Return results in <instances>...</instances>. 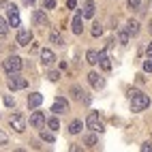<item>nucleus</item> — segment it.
<instances>
[{
  "label": "nucleus",
  "instance_id": "473e14b6",
  "mask_svg": "<svg viewBox=\"0 0 152 152\" xmlns=\"http://www.w3.org/2000/svg\"><path fill=\"white\" fill-rule=\"evenodd\" d=\"M0 144H2V146H4V144H7V135H4V133H2V131H0Z\"/></svg>",
  "mask_w": 152,
  "mask_h": 152
},
{
  "label": "nucleus",
  "instance_id": "e433bc0d",
  "mask_svg": "<svg viewBox=\"0 0 152 152\" xmlns=\"http://www.w3.org/2000/svg\"><path fill=\"white\" fill-rule=\"evenodd\" d=\"M7 4V0H0V7H4Z\"/></svg>",
  "mask_w": 152,
  "mask_h": 152
},
{
  "label": "nucleus",
  "instance_id": "5701e85b",
  "mask_svg": "<svg viewBox=\"0 0 152 152\" xmlns=\"http://www.w3.org/2000/svg\"><path fill=\"white\" fill-rule=\"evenodd\" d=\"M118 39H120V43H122V45H126V43H129V30H120V32H118Z\"/></svg>",
  "mask_w": 152,
  "mask_h": 152
},
{
  "label": "nucleus",
  "instance_id": "f3484780",
  "mask_svg": "<svg viewBox=\"0 0 152 152\" xmlns=\"http://www.w3.org/2000/svg\"><path fill=\"white\" fill-rule=\"evenodd\" d=\"M79 131H82V120H73L71 126H69V133H71V135H77Z\"/></svg>",
  "mask_w": 152,
  "mask_h": 152
},
{
  "label": "nucleus",
  "instance_id": "72a5a7b5",
  "mask_svg": "<svg viewBox=\"0 0 152 152\" xmlns=\"http://www.w3.org/2000/svg\"><path fill=\"white\" fill-rule=\"evenodd\" d=\"M146 56H148V58L152 56V43H148V47H146Z\"/></svg>",
  "mask_w": 152,
  "mask_h": 152
},
{
  "label": "nucleus",
  "instance_id": "c9c22d12",
  "mask_svg": "<svg viewBox=\"0 0 152 152\" xmlns=\"http://www.w3.org/2000/svg\"><path fill=\"white\" fill-rule=\"evenodd\" d=\"M37 2V0H26V4H34Z\"/></svg>",
  "mask_w": 152,
  "mask_h": 152
},
{
  "label": "nucleus",
  "instance_id": "a211bd4d",
  "mask_svg": "<svg viewBox=\"0 0 152 152\" xmlns=\"http://www.w3.org/2000/svg\"><path fill=\"white\" fill-rule=\"evenodd\" d=\"M49 41H52L54 45H64V41H62V37H60L56 30H52V32H49Z\"/></svg>",
  "mask_w": 152,
  "mask_h": 152
},
{
  "label": "nucleus",
  "instance_id": "c85d7f7f",
  "mask_svg": "<svg viewBox=\"0 0 152 152\" xmlns=\"http://www.w3.org/2000/svg\"><path fill=\"white\" fill-rule=\"evenodd\" d=\"M47 77H49V82H58V73H56V71H49V73H47Z\"/></svg>",
  "mask_w": 152,
  "mask_h": 152
},
{
  "label": "nucleus",
  "instance_id": "c756f323",
  "mask_svg": "<svg viewBox=\"0 0 152 152\" xmlns=\"http://www.w3.org/2000/svg\"><path fill=\"white\" fill-rule=\"evenodd\" d=\"M43 7L49 11V9H54V7H56V0H45V2H43Z\"/></svg>",
  "mask_w": 152,
  "mask_h": 152
},
{
  "label": "nucleus",
  "instance_id": "f704fd0d",
  "mask_svg": "<svg viewBox=\"0 0 152 152\" xmlns=\"http://www.w3.org/2000/svg\"><path fill=\"white\" fill-rule=\"evenodd\" d=\"M75 4H77L75 0H66V7H69V9H75Z\"/></svg>",
  "mask_w": 152,
  "mask_h": 152
},
{
  "label": "nucleus",
  "instance_id": "9b49d317",
  "mask_svg": "<svg viewBox=\"0 0 152 152\" xmlns=\"http://www.w3.org/2000/svg\"><path fill=\"white\" fill-rule=\"evenodd\" d=\"M41 62H43L45 66H52V64L56 62V56H54L52 49H43V52H41Z\"/></svg>",
  "mask_w": 152,
  "mask_h": 152
},
{
  "label": "nucleus",
  "instance_id": "2f4dec72",
  "mask_svg": "<svg viewBox=\"0 0 152 152\" xmlns=\"http://www.w3.org/2000/svg\"><path fill=\"white\" fill-rule=\"evenodd\" d=\"M4 103H7L9 107H13V105H15V101H13L11 96H4Z\"/></svg>",
  "mask_w": 152,
  "mask_h": 152
},
{
  "label": "nucleus",
  "instance_id": "cd10ccee",
  "mask_svg": "<svg viewBox=\"0 0 152 152\" xmlns=\"http://www.w3.org/2000/svg\"><path fill=\"white\" fill-rule=\"evenodd\" d=\"M139 150H141V152H152V141H146V144H141Z\"/></svg>",
  "mask_w": 152,
  "mask_h": 152
},
{
  "label": "nucleus",
  "instance_id": "4468645a",
  "mask_svg": "<svg viewBox=\"0 0 152 152\" xmlns=\"http://www.w3.org/2000/svg\"><path fill=\"white\" fill-rule=\"evenodd\" d=\"M32 22H34V26H49L47 24V15L43 11H34L32 13Z\"/></svg>",
  "mask_w": 152,
  "mask_h": 152
},
{
  "label": "nucleus",
  "instance_id": "ddd939ff",
  "mask_svg": "<svg viewBox=\"0 0 152 152\" xmlns=\"http://www.w3.org/2000/svg\"><path fill=\"white\" fill-rule=\"evenodd\" d=\"M82 15H84L86 19L94 17V2H92V0H86V2H84V7H82Z\"/></svg>",
  "mask_w": 152,
  "mask_h": 152
},
{
  "label": "nucleus",
  "instance_id": "2eb2a0df",
  "mask_svg": "<svg viewBox=\"0 0 152 152\" xmlns=\"http://www.w3.org/2000/svg\"><path fill=\"white\" fill-rule=\"evenodd\" d=\"M43 103V94H39V92H34V94H30L28 96V107L30 109H34V107H39Z\"/></svg>",
  "mask_w": 152,
  "mask_h": 152
},
{
  "label": "nucleus",
  "instance_id": "f03ea898",
  "mask_svg": "<svg viewBox=\"0 0 152 152\" xmlns=\"http://www.w3.org/2000/svg\"><path fill=\"white\" fill-rule=\"evenodd\" d=\"M7 86H9V90H24V88L28 86V79L22 77L19 73H9Z\"/></svg>",
  "mask_w": 152,
  "mask_h": 152
},
{
  "label": "nucleus",
  "instance_id": "b1692460",
  "mask_svg": "<svg viewBox=\"0 0 152 152\" xmlns=\"http://www.w3.org/2000/svg\"><path fill=\"white\" fill-rule=\"evenodd\" d=\"M47 126L52 129V131H58V129H60V122H58V118H49V120H47Z\"/></svg>",
  "mask_w": 152,
  "mask_h": 152
},
{
  "label": "nucleus",
  "instance_id": "f8f14e48",
  "mask_svg": "<svg viewBox=\"0 0 152 152\" xmlns=\"http://www.w3.org/2000/svg\"><path fill=\"white\" fill-rule=\"evenodd\" d=\"M73 32H75V34H82V32H84V15H82V13H77V15L73 17Z\"/></svg>",
  "mask_w": 152,
  "mask_h": 152
},
{
  "label": "nucleus",
  "instance_id": "6ab92c4d",
  "mask_svg": "<svg viewBox=\"0 0 152 152\" xmlns=\"http://www.w3.org/2000/svg\"><path fill=\"white\" fill-rule=\"evenodd\" d=\"M86 60L90 64H99V52H94V49H90V52L86 54Z\"/></svg>",
  "mask_w": 152,
  "mask_h": 152
},
{
  "label": "nucleus",
  "instance_id": "a878e982",
  "mask_svg": "<svg viewBox=\"0 0 152 152\" xmlns=\"http://www.w3.org/2000/svg\"><path fill=\"white\" fill-rule=\"evenodd\" d=\"M103 34V28H101V24H94V28H92V37H101Z\"/></svg>",
  "mask_w": 152,
  "mask_h": 152
},
{
  "label": "nucleus",
  "instance_id": "dca6fc26",
  "mask_svg": "<svg viewBox=\"0 0 152 152\" xmlns=\"http://www.w3.org/2000/svg\"><path fill=\"white\" fill-rule=\"evenodd\" d=\"M99 64H101V69H103V71H111V62H109V56H107L105 52H101V54H99Z\"/></svg>",
  "mask_w": 152,
  "mask_h": 152
},
{
  "label": "nucleus",
  "instance_id": "9d476101",
  "mask_svg": "<svg viewBox=\"0 0 152 152\" xmlns=\"http://www.w3.org/2000/svg\"><path fill=\"white\" fill-rule=\"evenodd\" d=\"M30 41H32V32L19 28V32H17V45H28Z\"/></svg>",
  "mask_w": 152,
  "mask_h": 152
},
{
  "label": "nucleus",
  "instance_id": "4c0bfd02",
  "mask_svg": "<svg viewBox=\"0 0 152 152\" xmlns=\"http://www.w3.org/2000/svg\"><path fill=\"white\" fill-rule=\"evenodd\" d=\"M150 30H152V22H150Z\"/></svg>",
  "mask_w": 152,
  "mask_h": 152
},
{
  "label": "nucleus",
  "instance_id": "aec40b11",
  "mask_svg": "<svg viewBox=\"0 0 152 152\" xmlns=\"http://www.w3.org/2000/svg\"><path fill=\"white\" fill-rule=\"evenodd\" d=\"M126 30H129V34H133V37H135V34H139V24L131 19V22L126 24Z\"/></svg>",
  "mask_w": 152,
  "mask_h": 152
},
{
  "label": "nucleus",
  "instance_id": "0eeeda50",
  "mask_svg": "<svg viewBox=\"0 0 152 152\" xmlns=\"http://www.w3.org/2000/svg\"><path fill=\"white\" fill-rule=\"evenodd\" d=\"M52 111H54V114H66V111H69V101L62 99V96H58L54 101V105H52Z\"/></svg>",
  "mask_w": 152,
  "mask_h": 152
},
{
  "label": "nucleus",
  "instance_id": "39448f33",
  "mask_svg": "<svg viewBox=\"0 0 152 152\" xmlns=\"http://www.w3.org/2000/svg\"><path fill=\"white\" fill-rule=\"evenodd\" d=\"M86 124H88V129H90V131H94V133H99V131H103V122H101L99 114H94V111H92V114L88 116Z\"/></svg>",
  "mask_w": 152,
  "mask_h": 152
},
{
  "label": "nucleus",
  "instance_id": "bb28decb",
  "mask_svg": "<svg viewBox=\"0 0 152 152\" xmlns=\"http://www.w3.org/2000/svg\"><path fill=\"white\" fill-rule=\"evenodd\" d=\"M144 71H146V73H152V56L144 62Z\"/></svg>",
  "mask_w": 152,
  "mask_h": 152
},
{
  "label": "nucleus",
  "instance_id": "393cba45",
  "mask_svg": "<svg viewBox=\"0 0 152 152\" xmlns=\"http://www.w3.org/2000/svg\"><path fill=\"white\" fill-rule=\"evenodd\" d=\"M84 141H86V146H90V148L96 146V137H94V135H86V139H84Z\"/></svg>",
  "mask_w": 152,
  "mask_h": 152
},
{
  "label": "nucleus",
  "instance_id": "7ed1b4c3",
  "mask_svg": "<svg viewBox=\"0 0 152 152\" xmlns=\"http://www.w3.org/2000/svg\"><path fill=\"white\" fill-rule=\"evenodd\" d=\"M2 66H4L7 73H19L22 66H24V62H22V58H19V56H9L2 62Z\"/></svg>",
  "mask_w": 152,
  "mask_h": 152
},
{
  "label": "nucleus",
  "instance_id": "20e7f679",
  "mask_svg": "<svg viewBox=\"0 0 152 152\" xmlns=\"http://www.w3.org/2000/svg\"><path fill=\"white\" fill-rule=\"evenodd\" d=\"M9 124H11V129H15L17 133H24L26 131V120H24L22 114H13L11 120H9Z\"/></svg>",
  "mask_w": 152,
  "mask_h": 152
},
{
  "label": "nucleus",
  "instance_id": "6e6552de",
  "mask_svg": "<svg viewBox=\"0 0 152 152\" xmlns=\"http://www.w3.org/2000/svg\"><path fill=\"white\" fill-rule=\"evenodd\" d=\"M30 126H34V129H43L45 126V114L43 111H32V116H30Z\"/></svg>",
  "mask_w": 152,
  "mask_h": 152
},
{
  "label": "nucleus",
  "instance_id": "1a4fd4ad",
  "mask_svg": "<svg viewBox=\"0 0 152 152\" xmlns=\"http://www.w3.org/2000/svg\"><path fill=\"white\" fill-rule=\"evenodd\" d=\"M88 82H90V86H92L94 90H101V88H103V86H105V79H103V77H101L99 73H94V71H92V73H90V75H88Z\"/></svg>",
  "mask_w": 152,
  "mask_h": 152
},
{
  "label": "nucleus",
  "instance_id": "412c9836",
  "mask_svg": "<svg viewBox=\"0 0 152 152\" xmlns=\"http://www.w3.org/2000/svg\"><path fill=\"white\" fill-rule=\"evenodd\" d=\"M9 19H4V17H0V37H7V32H9Z\"/></svg>",
  "mask_w": 152,
  "mask_h": 152
},
{
  "label": "nucleus",
  "instance_id": "f257e3e1",
  "mask_svg": "<svg viewBox=\"0 0 152 152\" xmlns=\"http://www.w3.org/2000/svg\"><path fill=\"white\" fill-rule=\"evenodd\" d=\"M131 109L133 111H144L148 105H150V96L139 92V90H131Z\"/></svg>",
  "mask_w": 152,
  "mask_h": 152
},
{
  "label": "nucleus",
  "instance_id": "423d86ee",
  "mask_svg": "<svg viewBox=\"0 0 152 152\" xmlns=\"http://www.w3.org/2000/svg\"><path fill=\"white\" fill-rule=\"evenodd\" d=\"M7 11H9V17H7V19H9V24H11L13 28H17L19 24H22V22H19V9H17L15 4H9V7H7Z\"/></svg>",
  "mask_w": 152,
  "mask_h": 152
},
{
  "label": "nucleus",
  "instance_id": "4be33fe9",
  "mask_svg": "<svg viewBox=\"0 0 152 152\" xmlns=\"http://www.w3.org/2000/svg\"><path fill=\"white\" fill-rule=\"evenodd\" d=\"M41 139L43 141H47V144H54V133H47V131H41Z\"/></svg>",
  "mask_w": 152,
  "mask_h": 152
},
{
  "label": "nucleus",
  "instance_id": "7c9ffc66",
  "mask_svg": "<svg viewBox=\"0 0 152 152\" xmlns=\"http://www.w3.org/2000/svg\"><path fill=\"white\" fill-rule=\"evenodd\" d=\"M139 2H141V0H129V7L131 9H139Z\"/></svg>",
  "mask_w": 152,
  "mask_h": 152
}]
</instances>
